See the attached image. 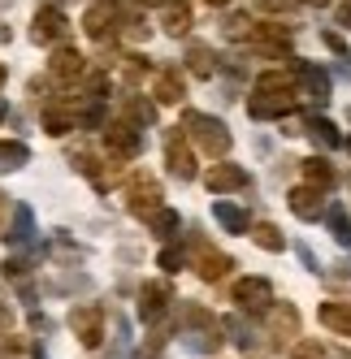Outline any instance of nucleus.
<instances>
[{
	"label": "nucleus",
	"instance_id": "nucleus-1",
	"mask_svg": "<svg viewBox=\"0 0 351 359\" xmlns=\"http://www.w3.org/2000/svg\"><path fill=\"white\" fill-rule=\"evenodd\" d=\"M295 109V79L286 69H269L256 79L252 100H247V113L256 121H273V117H286Z\"/></svg>",
	"mask_w": 351,
	"mask_h": 359
},
{
	"label": "nucleus",
	"instance_id": "nucleus-2",
	"mask_svg": "<svg viewBox=\"0 0 351 359\" xmlns=\"http://www.w3.org/2000/svg\"><path fill=\"white\" fill-rule=\"evenodd\" d=\"M183 135L199 151H208V156H225V151H230V130H225V121H217L208 113H187L183 117Z\"/></svg>",
	"mask_w": 351,
	"mask_h": 359
},
{
	"label": "nucleus",
	"instance_id": "nucleus-3",
	"mask_svg": "<svg viewBox=\"0 0 351 359\" xmlns=\"http://www.w3.org/2000/svg\"><path fill=\"white\" fill-rule=\"evenodd\" d=\"M83 31L95 39V43H105L121 31V0H95V5L83 13Z\"/></svg>",
	"mask_w": 351,
	"mask_h": 359
},
{
	"label": "nucleus",
	"instance_id": "nucleus-4",
	"mask_svg": "<svg viewBox=\"0 0 351 359\" xmlns=\"http://www.w3.org/2000/svg\"><path fill=\"white\" fill-rule=\"evenodd\" d=\"M187 346L191 351H217L221 346V320L204 307H187Z\"/></svg>",
	"mask_w": 351,
	"mask_h": 359
},
{
	"label": "nucleus",
	"instance_id": "nucleus-5",
	"mask_svg": "<svg viewBox=\"0 0 351 359\" xmlns=\"http://www.w3.org/2000/svg\"><path fill=\"white\" fill-rule=\"evenodd\" d=\"M126 208L135 217H143V221L161 208V182H157L152 173H135L131 182H126Z\"/></svg>",
	"mask_w": 351,
	"mask_h": 359
},
{
	"label": "nucleus",
	"instance_id": "nucleus-6",
	"mask_svg": "<svg viewBox=\"0 0 351 359\" xmlns=\"http://www.w3.org/2000/svg\"><path fill=\"white\" fill-rule=\"evenodd\" d=\"M69 329L79 333V342H83L87 351H95L100 342H105V307H100V303L74 307V312H69Z\"/></svg>",
	"mask_w": 351,
	"mask_h": 359
},
{
	"label": "nucleus",
	"instance_id": "nucleus-7",
	"mask_svg": "<svg viewBox=\"0 0 351 359\" xmlns=\"http://www.w3.org/2000/svg\"><path fill=\"white\" fill-rule=\"evenodd\" d=\"M234 303L243 307V312H269V307H273L269 277H239L234 281Z\"/></svg>",
	"mask_w": 351,
	"mask_h": 359
},
{
	"label": "nucleus",
	"instance_id": "nucleus-8",
	"mask_svg": "<svg viewBox=\"0 0 351 359\" xmlns=\"http://www.w3.org/2000/svg\"><path fill=\"white\" fill-rule=\"evenodd\" d=\"M139 147H143L139 126H131V121H113L109 130H105V151H109L113 161H131V156H139Z\"/></svg>",
	"mask_w": 351,
	"mask_h": 359
},
{
	"label": "nucleus",
	"instance_id": "nucleus-9",
	"mask_svg": "<svg viewBox=\"0 0 351 359\" xmlns=\"http://www.w3.org/2000/svg\"><path fill=\"white\" fill-rule=\"evenodd\" d=\"M165 165H169V173L178 177V182H191V177H195V156H191L183 130H173V135L165 139Z\"/></svg>",
	"mask_w": 351,
	"mask_h": 359
},
{
	"label": "nucleus",
	"instance_id": "nucleus-10",
	"mask_svg": "<svg viewBox=\"0 0 351 359\" xmlns=\"http://www.w3.org/2000/svg\"><path fill=\"white\" fill-rule=\"evenodd\" d=\"M204 187H208L213 195L247 191V187H252V173H247V169H239V165H213V169L204 173Z\"/></svg>",
	"mask_w": 351,
	"mask_h": 359
},
{
	"label": "nucleus",
	"instance_id": "nucleus-11",
	"mask_svg": "<svg viewBox=\"0 0 351 359\" xmlns=\"http://www.w3.org/2000/svg\"><path fill=\"white\" fill-rule=\"evenodd\" d=\"M286 203H291V212L299 217V221H317V217H325V191L321 187H295L291 195H286Z\"/></svg>",
	"mask_w": 351,
	"mask_h": 359
},
{
	"label": "nucleus",
	"instance_id": "nucleus-12",
	"mask_svg": "<svg viewBox=\"0 0 351 359\" xmlns=\"http://www.w3.org/2000/svg\"><path fill=\"white\" fill-rule=\"evenodd\" d=\"M295 79L304 83V95L312 100V104H325V100H330V74H325L321 65H312V61H295Z\"/></svg>",
	"mask_w": 351,
	"mask_h": 359
},
{
	"label": "nucleus",
	"instance_id": "nucleus-13",
	"mask_svg": "<svg viewBox=\"0 0 351 359\" xmlns=\"http://www.w3.org/2000/svg\"><path fill=\"white\" fill-rule=\"evenodd\" d=\"M69 35V18L61 9H39L35 13V27H31V39L35 43H57Z\"/></svg>",
	"mask_w": 351,
	"mask_h": 359
},
{
	"label": "nucleus",
	"instance_id": "nucleus-14",
	"mask_svg": "<svg viewBox=\"0 0 351 359\" xmlns=\"http://www.w3.org/2000/svg\"><path fill=\"white\" fill-rule=\"evenodd\" d=\"M169 299H173V290L165 286V281H147V286L139 290V316L152 325V320H161L165 316V307H169Z\"/></svg>",
	"mask_w": 351,
	"mask_h": 359
},
{
	"label": "nucleus",
	"instance_id": "nucleus-15",
	"mask_svg": "<svg viewBox=\"0 0 351 359\" xmlns=\"http://www.w3.org/2000/svg\"><path fill=\"white\" fill-rule=\"evenodd\" d=\"M48 69H53V79H57V83H74V79H83L87 61L74 53V48H57L53 61H48Z\"/></svg>",
	"mask_w": 351,
	"mask_h": 359
},
{
	"label": "nucleus",
	"instance_id": "nucleus-16",
	"mask_svg": "<svg viewBox=\"0 0 351 359\" xmlns=\"http://www.w3.org/2000/svg\"><path fill=\"white\" fill-rule=\"evenodd\" d=\"M230 269H234L230 255H221V251H213V247H199V255H195V273L204 277V281H221Z\"/></svg>",
	"mask_w": 351,
	"mask_h": 359
},
{
	"label": "nucleus",
	"instance_id": "nucleus-17",
	"mask_svg": "<svg viewBox=\"0 0 351 359\" xmlns=\"http://www.w3.org/2000/svg\"><path fill=\"white\" fill-rule=\"evenodd\" d=\"M269 333L273 338H299V312L291 303H278V307H269Z\"/></svg>",
	"mask_w": 351,
	"mask_h": 359
},
{
	"label": "nucleus",
	"instance_id": "nucleus-18",
	"mask_svg": "<svg viewBox=\"0 0 351 359\" xmlns=\"http://www.w3.org/2000/svg\"><path fill=\"white\" fill-rule=\"evenodd\" d=\"M321 325L338 333V338H351V303H321Z\"/></svg>",
	"mask_w": 351,
	"mask_h": 359
},
{
	"label": "nucleus",
	"instance_id": "nucleus-19",
	"mask_svg": "<svg viewBox=\"0 0 351 359\" xmlns=\"http://www.w3.org/2000/svg\"><path fill=\"white\" fill-rule=\"evenodd\" d=\"M304 135H308L317 147H338V143H343V135L334 130V121H325L321 113H308V117H304Z\"/></svg>",
	"mask_w": 351,
	"mask_h": 359
},
{
	"label": "nucleus",
	"instance_id": "nucleus-20",
	"mask_svg": "<svg viewBox=\"0 0 351 359\" xmlns=\"http://www.w3.org/2000/svg\"><path fill=\"white\" fill-rule=\"evenodd\" d=\"M161 27H165V35H187L191 31V5H183V0L161 5Z\"/></svg>",
	"mask_w": 351,
	"mask_h": 359
},
{
	"label": "nucleus",
	"instance_id": "nucleus-21",
	"mask_svg": "<svg viewBox=\"0 0 351 359\" xmlns=\"http://www.w3.org/2000/svg\"><path fill=\"white\" fill-rule=\"evenodd\" d=\"M74 169H79V173H87L91 177V182H95V191H109L113 187V177L105 173V165H100V156H91V151H74Z\"/></svg>",
	"mask_w": 351,
	"mask_h": 359
},
{
	"label": "nucleus",
	"instance_id": "nucleus-22",
	"mask_svg": "<svg viewBox=\"0 0 351 359\" xmlns=\"http://www.w3.org/2000/svg\"><path fill=\"white\" fill-rule=\"evenodd\" d=\"M152 95L161 100V104H178V100L187 95V91H183V74H178V69H161V74H157Z\"/></svg>",
	"mask_w": 351,
	"mask_h": 359
},
{
	"label": "nucleus",
	"instance_id": "nucleus-23",
	"mask_svg": "<svg viewBox=\"0 0 351 359\" xmlns=\"http://www.w3.org/2000/svg\"><path fill=\"white\" fill-rule=\"evenodd\" d=\"M121 117H126L131 126H152L157 121V104L143 100V95H126V100H121Z\"/></svg>",
	"mask_w": 351,
	"mask_h": 359
},
{
	"label": "nucleus",
	"instance_id": "nucleus-24",
	"mask_svg": "<svg viewBox=\"0 0 351 359\" xmlns=\"http://www.w3.org/2000/svg\"><path fill=\"white\" fill-rule=\"evenodd\" d=\"M299 169H304V182L308 187H321V191H330L338 177L330 169V161H321V156H308V161H299Z\"/></svg>",
	"mask_w": 351,
	"mask_h": 359
},
{
	"label": "nucleus",
	"instance_id": "nucleus-25",
	"mask_svg": "<svg viewBox=\"0 0 351 359\" xmlns=\"http://www.w3.org/2000/svg\"><path fill=\"white\" fill-rule=\"evenodd\" d=\"M187 69L195 74V79H213V74H217V57H213V48L191 43V48H187Z\"/></svg>",
	"mask_w": 351,
	"mask_h": 359
},
{
	"label": "nucleus",
	"instance_id": "nucleus-26",
	"mask_svg": "<svg viewBox=\"0 0 351 359\" xmlns=\"http://www.w3.org/2000/svg\"><path fill=\"white\" fill-rule=\"evenodd\" d=\"M74 126H79V113H74V104H69V109H61V104H57V109H44V130H48V135L61 139V135L74 130Z\"/></svg>",
	"mask_w": 351,
	"mask_h": 359
},
{
	"label": "nucleus",
	"instance_id": "nucleus-27",
	"mask_svg": "<svg viewBox=\"0 0 351 359\" xmlns=\"http://www.w3.org/2000/svg\"><path fill=\"white\" fill-rule=\"evenodd\" d=\"M31 161V147L18 143V139H0V173H13Z\"/></svg>",
	"mask_w": 351,
	"mask_h": 359
},
{
	"label": "nucleus",
	"instance_id": "nucleus-28",
	"mask_svg": "<svg viewBox=\"0 0 351 359\" xmlns=\"http://www.w3.org/2000/svg\"><path fill=\"white\" fill-rule=\"evenodd\" d=\"M213 217L230 229V234H247V212L239 208V203H225V199H217L213 203Z\"/></svg>",
	"mask_w": 351,
	"mask_h": 359
},
{
	"label": "nucleus",
	"instance_id": "nucleus-29",
	"mask_svg": "<svg viewBox=\"0 0 351 359\" xmlns=\"http://www.w3.org/2000/svg\"><path fill=\"white\" fill-rule=\"evenodd\" d=\"M325 221H330V234H334V243L338 247H351V217H347V208H325Z\"/></svg>",
	"mask_w": 351,
	"mask_h": 359
},
{
	"label": "nucleus",
	"instance_id": "nucleus-30",
	"mask_svg": "<svg viewBox=\"0 0 351 359\" xmlns=\"http://www.w3.org/2000/svg\"><path fill=\"white\" fill-rule=\"evenodd\" d=\"M252 238H256V247H265V251H273V255H278V251H286V238H282V229L278 225H256L252 229Z\"/></svg>",
	"mask_w": 351,
	"mask_h": 359
},
{
	"label": "nucleus",
	"instance_id": "nucleus-31",
	"mask_svg": "<svg viewBox=\"0 0 351 359\" xmlns=\"http://www.w3.org/2000/svg\"><path fill=\"white\" fill-rule=\"evenodd\" d=\"M147 225H152L157 238H173V234H178V212H173V208H157L152 217H147Z\"/></svg>",
	"mask_w": 351,
	"mask_h": 359
},
{
	"label": "nucleus",
	"instance_id": "nucleus-32",
	"mask_svg": "<svg viewBox=\"0 0 351 359\" xmlns=\"http://www.w3.org/2000/svg\"><path fill=\"white\" fill-rule=\"evenodd\" d=\"M13 217H18V229H13V243H31V234H35V221H31V208H27V203H18V208H13Z\"/></svg>",
	"mask_w": 351,
	"mask_h": 359
},
{
	"label": "nucleus",
	"instance_id": "nucleus-33",
	"mask_svg": "<svg viewBox=\"0 0 351 359\" xmlns=\"http://www.w3.org/2000/svg\"><path fill=\"white\" fill-rule=\"evenodd\" d=\"M225 35H230V39H252V18H247V13H230V18H225Z\"/></svg>",
	"mask_w": 351,
	"mask_h": 359
},
{
	"label": "nucleus",
	"instance_id": "nucleus-34",
	"mask_svg": "<svg viewBox=\"0 0 351 359\" xmlns=\"http://www.w3.org/2000/svg\"><path fill=\"white\" fill-rule=\"evenodd\" d=\"M183 264H187V251H183V247H165V251H161V269H165V273H178Z\"/></svg>",
	"mask_w": 351,
	"mask_h": 359
},
{
	"label": "nucleus",
	"instance_id": "nucleus-35",
	"mask_svg": "<svg viewBox=\"0 0 351 359\" xmlns=\"http://www.w3.org/2000/svg\"><path fill=\"white\" fill-rule=\"evenodd\" d=\"M121 69H126V79H131V83H139L143 74H147V61H143L139 53H131V57H126V65H121Z\"/></svg>",
	"mask_w": 351,
	"mask_h": 359
},
{
	"label": "nucleus",
	"instance_id": "nucleus-36",
	"mask_svg": "<svg viewBox=\"0 0 351 359\" xmlns=\"http://www.w3.org/2000/svg\"><path fill=\"white\" fill-rule=\"evenodd\" d=\"M295 359H330V355H325L321 342H299V346H295Z\"/></svg>",
	"mask_w": 351,
	"mask_h": 359
},
{
	"label": "nucleus",
	"instance_id": "nucleus-37",
	"mask_svg": "<svg viewBox=\"0 0 351 359\" xmlns=\"http://www.w3.org/2000/svg\"><path fill=\"white\" fill-rule=\"evenodd\" d=\"M321 39H325V48H330V53H338V57H343V61H351V48H347V43H343V39H338V35H334V31H325V35H321Z\"/></svg>",
	"mask_w": 351,
	"mask_h": 359
},
{
	"label": "nucleus",
	"instance_id": "nucleus-38",
	"mask_svg": "<svg viewBox=\"0 0 351 359\" xmlns=\"http://www.w3.org/2000/svg\"><path fill=\"white\" fill-rule=\"evenodd\" d=\"M256 5L265 9V13H286V9H295L299 0H256Z\"/></svg>",
	"mask_w": 351,
	"mask_h": 359
},
{
	"label": "nucleus",
	"instance_id": "nucleus-39",
	"mask_svg": "<svg viewBox=\"0 0 351 359\" xmlns=\"http://www.w3.org/2000/svg\"><path fill=\"white\" fill-rule=\"evenodd\" d=\"M9 212H13V199L0 191V229H5V217H9Z\"/></svg>",
	"mask_w": 351,
	"mask_h": 359
},
{
	"label": "nucleus",
	"instance_id": "nucleus-40",
	"mask_svg": "<svg viewBox=\"0 0 351 359\" xmlns=\"http://www.w3.org/2000/svg\"><path fill=\"white\" fill-rule=\"evenodd\" d=\"M299 260H304V264H308V269H312V273H317V255H312V251H308V247H299Z\"/></svg>",
	"mask_w": 351,
	"mask_h": 359
},
{
	"label": "nucleus",
	"instance_id": "nucleus-41",
	"mask_svg": "<svg viewBox=\"0 0 351 359\" xmlns=\"http://www.w3.org/2000/svg\"><path fill=\"white\" fill-rule=\"evenodd\" d=\"M338 22H343V27H351V5H343V9H338Z\"/></svg>",
	"mask_w": 351,
	"mask_h": 359
},
{
	"label": "nucleus",
	"instance_id": "nucleus-42",
	"mask_svg": "<svg viewBox=\"0 0 351 359\" xmlns=\"http://www.w3.org/2000/svg\"><path fill=\"white\" fill-rule=\"evenodd\" d=\"M135 5H169V0H135Z\"/></svg>",
	"mask_w": 351,
	"mask_h": 359
},
{
	"label": "nucleus",
	"instance_id": "nucleus-43",
	"mask_svg": "<svg viewBox=\"0 0 351 359\" xmlns=\"http://www.w3.org/2000/svg\"><path fill=\"white\" fill-rule=\"evenodd\" d=\"M5 79H9V69H5V65H0V87H5Z\"/></svg>",
	"mask_w": 351,
	"mask_h": 359
},
{
	"label": "nucleus",
	"instance_id": "nucleus-44",
	"mask_svg": "<svg viewBox=\"0 0 351 359\" xmlns=\"http://www.w3.org/2000/svg\"><path fill=\"white\" fill-rule=\"evenodd\" d=\"M9 320V312H5V303H0V325H5Z\"/></svg>",
	"mask_w": 351,
	"mask_h": 359
},
{
	"label": "nucleus",
	"instance_id": "nucleus-45",
	"mask_svg": "<svg viewBox=\"0 0 351 359\" xmlns=\"http://www.w3.org/2000/svg\"><path fill=\"white\" fill-rule=\"evenodd\" d=\"M308 5H330V0H308Z\"/></svg>",
	"mask_w": 351,
	"mask_h": 359
},
{
	"label": "nucleus",
	"instance_id": "nucleus-46",
	"mask_svg": "<svg viewBox=\"0 0 351 359\" xmlns=\"http://www.w3.org/2000/svg\"><path fill=\"white\" fill-rule=\"evenodd\" d=\"M35 359H44V351H39V346H35Z\"/></svg>",
	"mask_w": 351,
	"mask_h": 359
},
{
	"label": "nucleus",
	"instance_id": "nucleus-47",
	"mask_svg": "<svg viewBox=\"0 0 351 359\" xmlns=\"http://www.w3.org/2000/svg\"><path fill=\"white\" fill-rule=\"evenodd\" d=\"M208 5H225V0H208Z\"/></svg>",
	"mask_w": 351,
	"mask_h": 359
},
{
	"label": "nucleus",
	"instance_id": "nucleus-48",
	"mask_svg": "<svg viewBox=\"0 0 351 359\" xmlns=\"http://www.w3.org/2000/svg\"><path fill=\"white\" fill-rule=\"evenodd\" d=\"M347 147H351V139H347Z\"/></svg>",
	"mask_w": 351,
	"mask_h": 359
}]
</instances>
